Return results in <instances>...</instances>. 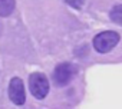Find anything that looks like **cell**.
<instances>
[{
	"mask_svg": "<svg viewBox=\"0 0 122 109\" xmlns=\"http://www.w3.org/2000/svg\"><path fill=\"white\" fill-rule=\"evenodd\" d=\"M118 42H119V35L113 30H108V32H102L93 37V47L99 53H106V52L112 50L118 45Z\"/></svg>",
	"mask_w": 122,
	"mask_h": 109,
	"instance_id": "cell-1",
	"label": "cell"
},
{
	"mask_svg": "<svg viewBox=\"0 0 122 109\" xmlns=\"http://www.w3.org/2000/svg\"><path fill=\"white\" fill-rule=\"evenodd\" d=\"M29 89L37 99H43L49 93V80L43 73H32L29 76Z\"/></svg>",
	"mask_w": 122,
	"mask_h": 109,
	"instance_id": "cell-2",
	"label": "cell"
},
{
	"mask_svg": "<svg viewBox=\"0 0 122 109\" xmlns=\"http://www.w3.org/2000/svg\"><path fill=\"white\" fill-rule=\"evenodd\" d=\"M73 73H75V68L71 63H60V65H57L55 68L53 80L59 86H65V85H68L72 80Z\"/></svg>",
	"mask_w": 122,
	"mask_h": 109,
	"instance_id": "cell-3",
	"label": "cell"
},
{
	"mask_svg": "<svg viewBox=\"0 0 122 109\" xmlns=\"http://www.w3.org/2000/svg\"><path fill=\"white\" fill-rule=\"evenodd\" d=\"M9 96L13 103L16 105H23L26 100V93H25V86L20 78H13L9 83Z\"/></svg>",
	"mask_w": 122,
	"mask_h": 109,
	"instance_id": "cell-4",
	"label": "cell"
},
{
	"mask_svg": "<svg viewBox=\"0 0 122 109\" xmlns=\"http://www.w3.org/2000/svg\"><path fill=\"white\" fill-rule=\"evenodd\" d=\"M15 10V0H0V16L6 17Z\"/></svg>",
	"mask_w": 122,
	"mask_h": 109,
	"instance_id": "cell-5",
	"label": "cell"
},
{
	"mask_svg": "<svg viewBox=\"0 0 122 109\" xmlns=\"http://www.w3.org/2000/svg\"><path fill=\"white\" fill-rule=\"evenodd\" d=\"M109 17H111L112 22H115V23H118V25H122V5L115 6V7L111 10Z\"/></svg>",
	"mask_w": 122,
	"mask_h": 109,
	"instance_id": "cell-6",
	"label": "cell"
},
{
	"mask_svg": "<svg viewBox=\"0 0 122 109\" xmlns=\"http://www.w3.org/2000/svg\"><path fill=\"white\" fill-rule=\"evenodd\" d=\"M65 2H66L69 6L75 7V9H82V6H83V3H85V0H65Z\"/></svg>",
	"mask_w": 122,
	"mask_h": 109,
	"instance_id": "cell-7",
	"label": "cell"
},
{
	"mask_svg": "<svg viewBox=\"0 0 122 109\" xmlns=\"http://www.w3.org/2000/svg\"><path fill=\"white\" fill-rule=\"evenodd\" d=\"M0 32H2V27H0Z\"/></svg>",
	"mask_w": 122,
	"mask_h": 109,
	"instance_id": "cell-8",
	"label": "cell"
}]
</instances>
